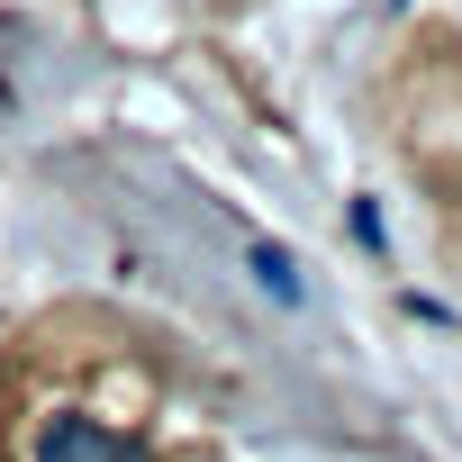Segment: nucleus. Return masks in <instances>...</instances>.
Masks as SVG:
<instances>
[{
  "label": "nucleus",
  "instance_id": "obj_1",
  "mask_svg": "<svg viewBox=\"0 0 462 462\" xmlns=\"http://www.w3.org/2000/svg\"><path fill=\"white\" fill-rule=\"evenodd\" d=\"M37 462H145V444L118 435V426H100V417H46Z\"/></svg>",
  "mask_w": 462,
  "mask_h": 462
},
{
  "label": "nucleus",
  "instance_id": "obj_2",
  "mask_svg": "<svg viewBox=\"0 0 462 462\" xmlns=\"http://www.w3.org/2000/svg\"><path fill=\"white\" fill-rule=\"evenodd\" d=\"M254 282H263L273 300H300V273H291V254H282V245H254Z\"/></svg>",
  "mask_w": 462,
  "mask_h": 462
}]
</instances>
